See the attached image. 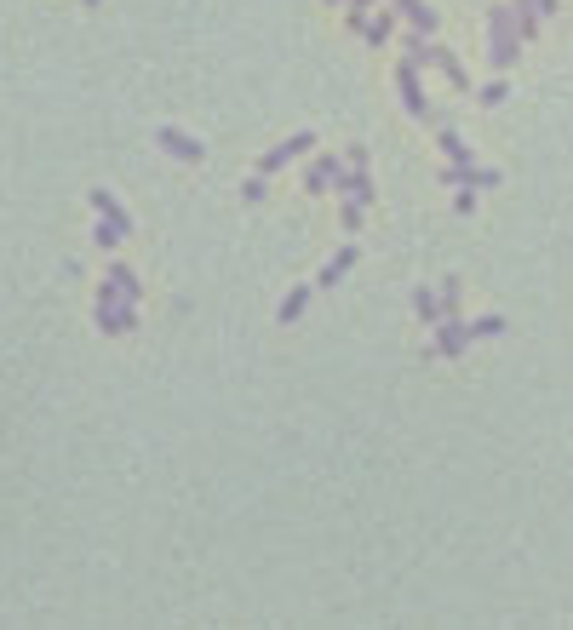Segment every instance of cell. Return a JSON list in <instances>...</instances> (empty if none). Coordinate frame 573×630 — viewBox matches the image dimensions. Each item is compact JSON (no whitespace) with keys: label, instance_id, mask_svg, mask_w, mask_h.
Masks as SVG:
<instances>
[{"label":"cell","instance_id":"6da1fadb","mask_svg":"<svg viewBox=\"0 0 573 630\" xmlns=\"http://www.w3.org/2000/svg\"><path fill=\"white\" fill-rule=\"evenodd\" d=\"M522 52V35H516V17L511 6H487V63H493V75H504Z\"/></svg>","mask_w":573,"mask_h":630},{"label":"cell","instance_id":"7a4b0ae2","mask_svg":"<svg viewBox=\"0 0 573 630\" xmlns=\"http://www.w3.org/2000/svg\"><path fill=\"white\" fill-rule=\"evenodd\" d=\"M401 47H408V58L419 63V69H441V75H448V80L459 86V92H464V86H471V75H464V63H459V58L448 52V47H441L436 35H419V29H413L408 40H401Z\"/></svg>","mask_w":573,"mask_h":630},{"label":"cell","instance_id":"3957f363","mask_svg":"<svg viewBox=\"0 0 573 630\" xmlns=\"http://www.w3.org/2000/svg\"><path fill=\"white\" fill-rule=\"evenodd\" d=\"M92 321H98V327L103 333H133L138 327V304L133 298H121V293H110V287H98V304H92Z\"/></svg>","mask_w":573,"mask_h":630},{"label":"cell","instance_id":"277c9868","mask_svg":"<svg viewBox=\"0 0 573 630\" xmlns=\"http://www.w3.org/2000/svg\"><path fill=\"white\" fill-rule=\"evenodd\" d=\"M471 338H476V333H471V321H464V315L453 310V315H441V321H436V338H430V350H424V356L459 361L464 350H471Z\"/></svg>","mask_w":573,"mask_h":630},{"label":"cell","instance_id":"5b68a950","mask_svg":"<svg viewBox=\"0 0 573 630\" xmlns=\"http://www.w3.org/2000/svg\"><path fill=\"white\" fill-rule=\"evenodd\" d=\"M396 92H401V103H408V115H413V121H430V115H436V103H430V92H424V80H419V63H413V58H401V63H396Z\"/></svg>","mask_w":573,"mask_h":630},{"label":"cell","instance_id":"8992f818","mask_svg":"<svg viewBox=\"0 0 573 630\" xmlns=\"http://www.w3.org/2000/svg\"><path fill=\"white\" fill-rule=\"evenodd\" d=\"M310 149H315V133H292L287 144H275V149H264V155H259V172L270 178V172H281V166H292V161H304Z\"/></svg>","mask_w":573,"mask_h":630},{"label":"cell","instance_id":"52a82bcc","mask_svg":"<svg viewBox=\"0 0 573 630\" xmlns=\"http://www.w3.org/2000/svg\"><path fill=\"white\" fill-rule=\"evenodd\" d=\"M155 144H161L173 161H189V166H201V161H207V144H201V138H189V133H178V126H155Z\"/></svg>","mask_w":573,"mask_h":630},{"label":"cell","instance_id":"ba28073f","mask_svg":"<svg viewBox=\"0 0 573 630\" xmlns=\"http://www.w3.org/2000/svg\"><path fill=\"white\" fill-rule=\"evenodd\" d=\"M333 195H345V201H355V207H373L378 184H373V172H367V166H345V178L333 184Z\"/></svg>","mask_w":573,"mask_h":630},{"label":"cell","instance_id":"9c48e42d","mask_svg":"<svg viewBox=\"0 0 573 630\" xmlns=\"http://www.w3.org/2000/svg\"><path fill=\"white\" fill-rule=\"evenodd\" d=\"M338 178H345V155H310V166H304L310 195H327V184H338Z\"/></svg>","mask_w":573,"mask_h":630},{"label":"cell","instance_id":"30bf717a","mask_svg":"<svg viewBox=\"0 0 573 630\" xmlns=\"http://www.w3.org/2000/svg\"><path fill=\"white\" fill-rule=\"evenodd\" d=\"M441 184H459V189H464V184H471V189H493V184H499V166H476V161H471V166H453V161H448V166H441Z\"/></svg>","mask_w":573,"mask_h":630},{"label":"cell","instance_id":"8fae6325","mask_svg":"<svg viewBox=\"0 0 573 630\" xmlns=\"http://www.w3.org/2000/svg\"><path fill=\"white\" fill-rule=\"evenodd\" d=\"M87 201H92V212H98V219H103V224H115L121 235H133V212H126V207L115 201V195H110V189H87Z\"/></svg>","mask_w":573,"mask_h":630},{"label":"cell","instance_id":"7c38bea8","mask_svg":"<svg viewBox=\"0 0 573 630\" xmlns=\"http://www.w3.org/2000/svg\"><path fill=\"white\" fill-rule=\"evenodd\" d=\"M355 258H362V252H355V247H338V252L327 258V264H322V275H315V287H327V293H333V287H338V281H345V275L355 270Z\"/></svg>","mask_w":573,"mask_h":630},{"label":"cell","instance_id":"4fadbf2b","mask_svg":"<svg viewBox=\"0 0 573 630\" xmlns=\"http://www.w3.org/2000/svg\"><path fill=\"white\" fill-rule=\"evenodd\" d=\"M355 35H362V40H367V47H373V52H378V47H390V35H396V6H385V12H378V17L367 12V24H362V29H355Z\"/></svg>","mask_w":573,"mask_h":630},{"label":"cell","instance_id":"5bb4252c","mask_svg":"<svg viewBox=\"0 0 573 630\" xmlns=\"http://www.w3.org/2000/svg\"><path fill=\"white\" fill-rule=\"evenodd\" d=\"M390 6H396V17H408L419 35H436V24H441L436 6H424V0H390Z\"/></svg>","mask_w":573,"mask_h":630},{"label":"cell","instance_id":"9a60e30c","mask_svg":"<svg viewBox=\"0 0 573 630\" xmlns=\"http://www.w3.org/2000/svg\"><path fill=\"white\" fill-rule=\"evenodd\" d=\"M103 287L121 293V298H133V304H143V281L126 270V264H110V270H103Z\"/></svg>","mask_w":573,"mask_h":630},{"label":"cell","instance_id":"2e32d148","mask_svg":"<svg viewBox=\"0 0 573 630\" xmlns=\"http://www.w3.org/2000/svg\"><path fill=\"white\" fill-rule=\"evenodd\" d=\"M304 310H310V287L299 281V287H287V298L275 304V321H281V327H292V321H299Z\"/></svg>","mask_w":573,"mask_h":630},{"label":"cell","instance_id":"e0dca14e","mask_svg":"<svg viewBox=\"0 0 573 630\" xmlns=\"http://www.w3.org/2000/svg\"><path fill=\"white\" fill-rule=\"evenodd\" d=\"M413 315L424 321V327H436V321H441V293L436 287H419L413 293Z\"/></svg>","mask_w":573,"mask_h":630},{"label":"cell","instance_id":"ac0fdd59","mask_svg":"<svg viewBox=\"0 0 573 630\" xmlns=\"http://www.w3.org/2000/svg\"><path fill=\"white\" fill-rule=\"evenodd\" d=\"M436 144H441V155H448L453 166H471V144H464L453 126H441V138H436Z\"/></svg>","mask_w":573,"mask_h":630},{"label":"cell","instance_id":"d6986e66","mask_svg":"<svg viewBox=\"0 0 573 630\" xmlns=\"http://www.w3.org/2000/svg\"><path fill=\"white\" fill-rule=\"evenodd\" d=\"M504 98H511V86H504L499 75H493V80H487V86H476V103H482V110H499V103H504Z\"/></svg>","mask_w":573,"mask_h":630},{"label":"cell","instance_id":"ffe728a7","mask_svg":"<svg viewBox=\"0 0 573 630\" xmlns=\"http://www.w3.org/2000/svg\"><path fill=\"white\" fill-rule=\"evenodd\" d=\"M511 17H516V35H522V40H534V35H539V24H545L539 12H527V6H516V0H511Z\"/></svg>","mask_w":573,"mask_h":630},{"label":"cell","instance_id":"44dd1931","mask_svg":"<svg viewBox=\"0 0 573 630\" xmlns=\"http://www.w3.org/2000/svg\"><path fill=\"white\" fill-rule=\"evenodd\" d=\"M436 293H441V315H453V310H459V293H464V281H459V275H448V281H441Z\"/></svg>","mask_w":573,"mask_h":630},{"label":"cell","instance_id":"7402d4cb","mask_svg":"<svg viewBox=\"0 0 573 630\" xmlns=\"http://www.w3.org/2000/svg\"><path fill=\"white\" fill-rule=\"evenodd\" d=\"M471 333H476V338H504V315H476Z\"/></svg>","mask_w":573,"mask_h":630},{"label":"cell","instance_id":"603a6c76","mask_svg":"<svg viewBox=\"0 0 573 630\" xmlns=\"http://www.w3.org/2000/svg\"><path fill=\"white\" fill-rule=\"evenodd\" d=\"M92 241H98V247H121L126 235H121L115 224H103V219H98V224H92Z\"/></svg>","mask_w":573,"mask_h":630},{"label":"cell","instance_id":"cb8c5ba5","mask_svg":"<svg viewBox=\"0 0 573 630\" xmlns=\"http://www.w3.org/2000/svg\"><path fill=\"white\" fill-rule=\"evenodd\" d=\"M241 195H247V201H264V195H270V178H264V172H252V178L241 184Z\"/></svg>","mask_w":573,"mask_h":630},{"label":"cell","instance_id":"d4e9b609","mask_svg":"<svg viewBox=\"0 0 573 630\" xmlns=\"http://www.w3.org/2000/svg\"><path fill=\"white\" fill-rule=\"evenodd\" d=\"M338 219H345V230H362V219H367V207H355V201H345V207H338Z\"/></svg>","mask_w":573,"mask_h":630},{"label":"cell","instance_id":"484cf974","mask_svg":"<svg viewBox=\"0 0 573 630\" xmlns=\"http://www.w3.org/2000/svg\"><path fill=\"white\" fill-rule=\"evenodd\" d=\"M516 6H527V12H539V17H557V0H516Z\"/></svg>","mask_w":573,"mask_h":630},{"label":"cell","instance_id":"4316f807","mask_svg":"<svg viewBox=\"0 0 573 630\" xmlns=\"http://www.w3.org/2000/svg\"><path fill=\"white\" fill-rule=\"evenodd\" d=\"M453 207H459V212H476V189H471V184H464V189L453 195Z\"/></svg>","mask_w":573,"mask_h":630},{"label":"cell","instance_id":"83f0119b","mask_svg":"<svg viewBox=\"0 0 573 630\" xmlns=\"http://www.w3.org/2000/svg\"><path fill=\"white\" fill-rule=\"evenodd\" d=\"M345 166H367V144H350L345 149Z\"/></svg>","mask_w":573,"mask_h":630},{"label":"cell","instance_id":"f1b7e54d","mask_svg":"<svg viewBox=\"0 0 573 630\" xmlns=\"http://www.w3.org/2000/svg\"><path fill=\"white\" fill-rule=\"evenodd\" d=\"M327 6H350V0H327Z\"/></svg>","mask_w":573,"mask_h":630},{"label":"cell","instance_id":"f546056e","mask_svg":"<svg viewBox=\"0 0 573 630\" xmlns=\"http://www.w3.org/2000/svg\"><path fill=\"white\" fill-rule=\"evenodd\" d=\"M80 6H103V0H80Z\"/></svg>","mask_w":573,"mask_h":630}]
</instances>
